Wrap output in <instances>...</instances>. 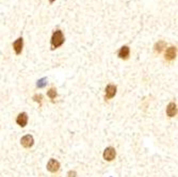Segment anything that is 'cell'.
<instances>
[{
	"mask_svg": "<svg viewBox=\"0 0 178 177\" xmlns=\"http://www.w3.org/2000/svg\"><path fill=\"white\" fill-rule=\"evenodd\" d=\"M54 1H55V0H49V2H50V3H52V2H54Z\"/></svg>",
	"mask_w": 178,
	"mask_h": 177,
	"instance_id": "cell-15",
	"label": "cell"
},
{
	"mask_svg": "<svg viewBox=\"0 0 178 177\" xmlns=\"http://www.w3.org/2000/svg\"><path fill=\"white\" fill-rule=\"evenodd\" d=\"M166 114L170 117H173L177 114V106L175 102H170L166 107Z\"/></svg>",
	"mask_w": 178,
	"mask_h": 177,
	"instance_id": "cell-7",
	"label": "cell"
},
{
	"mask_svg": "<svg viewBox=\"0 0 178 177\" xmlns=\"http://www.w3.org/2000/svg\"><path fill=\"white\" fill-rule=\"evenodd\" d=\"M67 176L68 177H76V176H77V173H76V171H69Z\"/></svg>",
	"mask_w": 178,
	"mask_h": 177,
	"instance_id": "cell-14",
	"label": "cell"
},
{
	"mask_svg": "<svg viewBox=\"0 0 178 177\" xmlns=\"http://www.w3.org/2000/svg\"><path fill=\"white\" fill-rule=\"evenodd\" d=\"M165 46H166L165 42H163V41H159L158 43L155 44L154 49H155V51H156L157 53H160V52H162V50L165 48Z\"/></svg>",
	"mask_w": 178,
	"mask_h": 177,
	"instance_id": "cell-11",
	"label": "cell"
},
{
	"mask_svg": "<svg viewBox=\"0 0 178 177\" xmlns=\"http://www.w3.org/2000/svg\"><path fill=\"white\" fill-rule=\"evenodd\" d=\"M20 143L24 147L26 148H30L34 143V140H33V137L30 136V134H27V136L22 137V140H20Z\"/></svg>",
	"mask_w": 178,
	"mask_h": 177,
	"instance_id": "cell-3",
	"label": "cell"
},
{
	"mask_svg": "<svg viewBox=\"0 0 178 177\" xmlns=\"http://www.w3.org/2000/svg\"><path fill=\"white\" fill-rule=\"evenodd\" d=\"M47 95H48V97H49V98H51V99H55V97H57V95H58V93H57V90H55V88H50L49 91H48Z\"/></svg>",
	"mask_w": 178,
	"mask_h": 177,
	"instance_id": "cell-12",
	"label": "cell"
},
{
	"mask_svg": "<svg viewBox=\"0 0 178 177\" xmlns=\"http://www.w3.org/2000/svg\"><path fill=\"white\" fill-rule=\"evenodd\" d=\"M176 55H177L176 47L171 46V47H168L165 51V59L168 60V61H172V60H174L175 58H176Z\"/></svg>",
	"mask_w": 178,
	"mask_h": 177,
	"instance_id": "cell-4",
	"label": "cell"
},
{
	"mask_svg": "<svg viewBox=\"0 0 178 177\" xmlns=\"http://www.w3.org/2000/svg\"><path fill=\"white\" fill-rule=\"evenodd\" d=\"M33 99H34V101H35L36 102H38V104H42V101H43V96H42V95L41 94H36V95H34V96H33Z\"/></svg>",
	"mask_w": 178,
	"mask_h": 177,
	"instance_id": "cell-13",
	"label": "cell"
},
{
	"mask_svg": "<svg viewBox=\"0 0 178 177\" xmlns=\"http://www.w3.org/2000/svg\"><path fill=\"white\" fill-rule=\"evenodd\" d=\"M64 43V35L61 30H55L51 36V47L52 49L58 48Z\"/></svg>",
	"mask_w": 178,
	"mask_h": 177,
	"instance_id": "cell-1",
	"label": "cell"
},
{
	"mask_svg": "<svg viewBox=\"0 0 178 177\" xmlns=\"http://www.w3.org/2000/svg\"><path fill=\"white\" fill-rule=\"evenodd\" d=\"M22 45H24V42H22V38H18L15 42L13 43V49L15 51L16 55H19L22 53Z\"/></svg>",
	"mask_w": 178,
	"mask_h": 177,
	"instance_id": "cell-8",
	"label": "cell"
},
{
	"mask_svg": "<svg viewBox=\"0 0 178 177\" xmlns=\"http://www.w3.org/2000/svg\"><path fill=\"white\" fill-rule=\"evenodd\" d=\"M60 169V163L59 161H57L55 159H50L49 162L47 163V170L51 173H55L57 171H59Z\"/></svg>",
	"mask_w": 178,
	"mask_h": 177,
	"instance_id": "cell-5",
	"label": "cell"
},
{
	"mask_svg": "<svg viewBox=\"0 0 178 177\" xmlns=\"http://www.w3.org/2000/svg\"><path fill=\"white\" fill-rule=\"evenodd\" d=\"M130 55V49H129L128 46H123L121 49L119 50V57L123 60H127Z\"/></svg>",
	"mask_w": 178,
	"mask_h": 177,
	"instance_id": "cell-10",
	"label": "cell"
},
{
	"mask_svg": "<svg viewBox=\"0 0 178 177\" xmlns=\"http://www.w3.org/2000/svg\"><path fill=\"white\" fill-rule=\"evenodd\" d=\"M115 156H116V152H115V148L113 147H107L103 152V159L107 161H112Z\"/></svg>",
	"mask_w": 178,
	"mask_h": 177,
	"instance_id": "cell-2",
	"label": "cell"
},
{
	"mask_svg": "<svg viewBox=\"0 0 178 177\" xmlns=\"http://www.w3.org/2000/svg\"><path fill=\"white\" fill-rule=\"evenodd\" d=\"M16 123H17L18 125H19L20 127H25L27 125L28 123V115L27 113L22 112V113H19L17 116V118H16Z\"/></svg>",
	"mask_w": 178,
	"mask_h": 177,
	"instance_id": "cell-9",
	"label": "cell"
},
{
	"mask_svg": "<svg viewBox=\"0 0 178 177\" xmlns=\"http://www.w3.org/2000/svg\"><path fill=\"white\" fill-rule=\"evenodd\" d=\"M116 94V87L113 84H109L106 88V94H105V98L106 99H111L112 97L115 96Z\"/></svg>",
	"mask_w": 178,
	"mask_h": 177,
	"instance_id": "cell-6",
	"label": "cell"
}]
</instances>
